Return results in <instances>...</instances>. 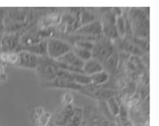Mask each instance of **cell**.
<instances>
[{
    "label": "cell",
    "instance_id": "obj_19",
    "mask_svg": "<svg viewBox=\"0 0 159 126\" xmlns=\"http://www.w3.org/2000/svg\"><path fill=\"white\" fill-rule=\"evenodd\" d=\"M105 103H106L108 110H109L110 113L112 115V117H114V118L117 117L118 113H119V111H120L121 104L118 103V101L115 98V96L108 99L107 100L105 101Z\"/></svg>",
    "mask_w": 159,
    "mask_h": 126
},
{
    "label": "cell",
    "instance_id": "obj_23",
    "mask_svg": "<svg viewBox=\"0 0 159 126\" xmlns=\"http://www.w3.org/2000/svg\"><path fill=\"white\" fill-rule=\"evenodd\" d=\"M73 46L78 47L80 48L87 49V50L92 51L93 47H94V42H91L90 40H86V39H79L77 42H75Z\"/></svg>",
    "mask_w": 159,
    "mask_h": 126
},
{
    "label": "cell",
    "instance_id": "obj_26",
    "mask_svg": "<svg viewBox=\"0 0 159 126\" xmlns=\"http://www.w3.org/2000/svg\"><path fill=\"white\" fill-rule=\"evenodd\" d=\"M108 126H117L116 125V120H111V121H110V122H109V125Z\"/></svg>",
    "mask_w": 159,
    "mask_h": 126
},
{
    "label": "cell",
    "instance_id": "obj_4",
    "mask_svg": "<svg viewBox=\"0 0 159 126\" xmlns=\"http://www.w3.org/2000/svg\"><path fill=\"white\" fill-rule=\"evenodd\" d=\"M72 46L62 39L49 38L47 40V56L52 60H57L71 50Z\"/></svg>",
    "mask_w": 159,
    "mask_h": 126
},
{
    "label": "cell",
    "instance_id": "obj_16",
    "mask_svg": "<svg viewBox=\"0 0 159 126\" xmlns=\"http://www.w3.org/2000/svg\"><path fill=\"white\" fill-rule=\"evenodd\" d=\"M51 115L44 111L42 108H37L34 112V121L37 122L38 125L46 126L50 123Z\"/></svg>",
    "mask_w": 159,
    "mask_h": 126
},
{
    "label": "cell",
    "instance_id": "obj_15",
    "mask_svg": "<svg viewBox=\"0 0 159 126\" xmlns=\"http://www.w3.org/2000/svg\"><path fill=\"white\" fill-rule=\"evenodd\" d=\"M90 78L91 85L97 86H102L109 81L110 74L106 71L103 70V71L98 72L93 75L90 76Z\"/></svg>",
    "mask_w": 159,
    "mask_h": 126
},
{
    "label": "cell",
    "instance_id": "obj_8",
    "mask_svg": "<svg viewBox=\"0 0 159 126\" xmlns=\"http://www.w3.org/2000/svg\"><path fill=\"white\" fill-rule=\"evenodd\" d=\"M75 112V107L72 105H62L52 123L55 126H65L71 119Z\"/></svg>",
    "mask_w": 159,
    "mask_h": 126
},
{
    "label": "cell",
    "instance_id": "obj_7",
    "mask_svg": "<svg viewBox=\"0 0 159 126\" xmlns=\"http://www.w3.org/2000/svg\"><path fill=\"white\" fill-rule=\"evenodd\" d=\"M17 61L16 66L30 69H37L40 57L28 51L21 50L17 52Z\"/></svg>",
    "mask_w": 159,
    "mask_h": 126
},
{
    "label": "cell",
    "instance_id": "obj_3",
    "mask_svg": "<svg viewBox=\"0 0 159 126\" xmlns=\"http://www.w3.org/2000/svg\"><path fill=\"white\" fill-rule=\"evenodd\" d=\"M57 69L58 68L56 67L54 60L49 58L48 56H43L40 57L39 64L36 70L40 79L43 81V84H46L57 77Z\"/></svg>",
    "mask_w": 159,
    "mask_h": 126
},
{
    "label": "cell",
    "instance_id": "obj_24",
    "mask_svg": "<svg viewBox=\"0 0 159 126\" xmlns=\"http://www.w3.org/2000/svg\"><path fill=\"white\" fill-rule=\"evenodd\" d=\"M6 9L0 8V35L4 33V19L6 15Z\"/></svg>",
    "mask_w": 159,
    "mask_h": 126
},
{
    "label": "cell",
    "instance_id": "obj_2",
    "mask_svg": "<svg viewBox=\"0 0 159 126\" xmlns=\"http://www.w3.org/2000/svg\"><path fill=\"white\" fill-rule=\"evenodd\" d=\"M116 51V48L111 40L104 37L103 35L96 42L91 51L92 58L103 64Z\"/></svg>",
    "mask_w": 159,
    "mask_h": 126
},
{
    "label": "cell",
    "instance_id": "obj_14",
    "mask_svg": "<svg viewBox=\"0 0 159 126\" xmlns=\"http://www.w3.org/2000/svg\"><path fill=\"white\" fill-rule=\"evenodd\" d=\"M119 47H120V49L125 52H127V53H129L130 55H134V56L138 57V56H142L143 55H144L143 51L140 49L137 45H135L133 42H130L129 39L121 40Z\"/></svg>",
    "mask_w": 159,
    "mask_h": 126
},
{
    "label": "cell",
    "instance_id": "obj_6",
    "mask_svg": "<svg viewBox=\"0 0 159 126\" xmlns=\"http://www.w3.org/2000/svg\"><path fill=\"white\" fill-rule=\"evenodd\" d=\"M75 33L82 36L84 39H87V40L93 42L94 39H92L91 37L98 39L103 35V28H102L101 21L96 20L90 23L81 26L76 30Z\"/></svg>",
    "mask_w": 159,
    "mask_h": 126
},
{
    "label": "cell",
    "instance_id": "obj_21",
    "mask_svg": "<svg viewBox=\"0 0 159 126\" xmlns=\"http://www.w3.org/2000/svg\"><path fill=\"white\" fill-rule=\"evenodd\" d=\"M71 50L73 51V53L78 56V58L82 60L83 61L85 62L86 61L90 60L92 58V53L91 51L87 50V49H84V48H80L78 47L72 46Z\"/></svg>",
    "mask_w": 159,
    "mask_h": 126
},
{
    "label": "cell",
    "instance_id": "obj_9",
    "mask_svg": "<svg viewBox=\"0 0 159 126\" xmlns=\"http://www.w3.org/2000/svg\"><path fill=\"white\" fill-rule=\"evenodd\" d=\"M57 77H61V78H65L67 80H71V81L80 85L82 86H89V85L91 84L90 76L86 75V74H82V73H72V72L57 69Z\"/></svg>",
    "mask_w": 159,
    "mask_h": 126
},
{
    "label": "cell",
    "instance_id": "obj_17",
    "mask_svg": "<svg viewBox=\"0 0 159 126\" xmlns=\"http://www.w3.org/2000/svg\"><path fill=\"white\" fill-rule=\"evenodd\" d=\"M77 18H78V23H79V26L81 27L83 25H85L88 23H90L92 22L96 21V17L92 13L88 11V10H82L79 11L78 15H77Z\"/></svg>",
    "mask_w": 159,
    "mask_h": 126
},
{
    "label": "cell",
    "instance_id": "obj_10",
    "mask_svg": "<svg viewBox=\"0 0 159 126\" xmlns=\"http://www.w3.org/2000/svg\"><path fill=\"white\" fill-rule=\"evenodd\" d=\"M43 86L46 88L69 89V90L79 91V92L83 89V86L77 84L71 80L65 79V78H61V77H57L55 80H53L49 83L43 84Z\"/></svg>",
    "mask_w": 159,
    "mask_h": 126
},
{
    "label": "cell",
    "instance_id": "obj_5",
    "mask_svg": "<svg viewBox=\"0 0 159 126\" xmlns=\"http://www.w3.org/2000/svg\"><path fill=\"white\" fill-rule=\"evenodd\" d=\"M20 34L3 33L0 43V52L4 54L17 53L20 51Z\"/></svg>",
    "mask_w": 159,
    "mask_h": 126
},
{
    "label": "cell",
    "instance_id": "obj_25",
    "mask_svg": "<svg viewBox=\"0 0 159 126\" xmlns=\"http://www.w3.org/2000/svg\"><path fill=\"white\" fill-rule=\"evenodd\" d=\"M73 102V97L70 93H66L63 98V105H72Z\"/></svg>",
    "mask_w": 159,
    "mask_h": 126
},
{
    "label": "cell",
    "instance_id": "obj_27",
    "mask_svg": "<svg viewBox=\"0 0 159 126\" xmlns=\"http://www.w3.org/2000/svg\"><path fill=\"white\" fill-rule=\"evenodd\" d=\"M46 126H55V125H54V124H52V122H50Z\"/></svg>",
    "mask_w": 159,
    "mask_h": 126
},
{
    "label": "cell",
    "instance_id": "obj_11",
    "mask_svg": "<svg viewBox=\"0 0 159 126\" xmlns=\"http://www.w3.org/2000/svg\"><path fill=\"white\" fill-rule=\"evenodd\" d=\"M120 62V55L118 51L116 50L103 63V70L110 74H114L116 71Z\"/></svg>",
    "mask_w": 159,
    "mask_h": 126
},
{
    "label": "cell",
    "instance_id": "obj_18",
    "mask_svg": "<svg viewBox=\"0 0 159 126\" xmlns=\"http://www.w3.org/2000/svg\"><path fill=\"white\" fill-rule=\"evenodd\" d=\"M118 118L117 120L119 121L122 126H132V123L129 118V111L128 108L125 105H120V111L118 113Z\"/></svg>",
    "mask_w": 159,
    "mask_h": 126
},
{
    "label": "cell",
    "instance_id": "obj_13",
    "mask_svg": "<svg viewBox=\"0 0 159 126\" xmlns=\"http://www.w3.org/2000/svg\"><path fill=\"white\" fill-rule=\"evenodd\" d=\"M22 50L28 51L31 54L38 55L39 57L47 56V40L43 39L42 41L34 43L30 46L26 47L25 48H23Z\"/></svg>",
    "mask_w": 159,
    "mask_h": 126
},
{
    "label": "cell",
    "instance_id": "obj_1",
    "mask_svg": "<svg viewBox=\"0 0 159 126\" xmlns=\"http://www.w3.org/2000/svg\"><path fill=\"white\" fill-rule=\"evenodd\" d=\"M129 22L130 30L134 32L135 36L148 38L149 36V18L142 10L133 9L129 11Z\"/></svg>",
    "mask_w": 159,
    "mask_h": 126
},
{
    "label": "cell",
    "instance_id": "obj_12",
    "mask_svg": "<svg viewBox=\"0 0 159 126\" xmlns=\"http://www.w3.org/2000/svg\"><path fill=\"white\" fill-rule=\"evenodd\" d=\"M83 74H84L86 75L91 76L103 70V64L101 62H99L97 60L91 59L86 61L84 64V67H83Z\"/></svg>",
    "mask_w": 159,
    "mask_h": 126
},
{
    "label": "cell",
    "instance_id": "obj_20",
    "mask_svg": "<svg viewBox=\"0 0 159 126\" xmlns=\"http://www.w3.org/2000/svg\"><path fill=\"white\" fill-rule=\"evenodd\" d=\"M84 121V111L83 110L75 107V112L69 123L65 126H82Z\"/></svg>",
    "mask_w": 159,
    "mask_h": 126
},
{
    "label": "cell",
    "instance_id": "obj_22",
    "mask_svg": "<svg viewBox=\"0 0 159 126\" xmlns=\"http://www.w3.org/2000/svg\"><path fill=\"white\" fill-rule=\"evenodd\" d=\"M115 25H116V29L117 30V33L119 35V36L121 38H122V36L124 37L125 36V33H126V26H125V17L122 15L116 17Z\"/></svg>",
    "mask_w": 159,
    "mask_h": 126
}]
</instances>
